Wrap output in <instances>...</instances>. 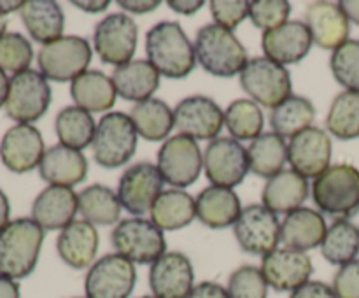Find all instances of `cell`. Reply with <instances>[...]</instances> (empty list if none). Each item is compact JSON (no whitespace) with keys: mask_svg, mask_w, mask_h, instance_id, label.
Returning a JSON list of instances; mask_svg holds the SVG:
<instances>
[{"mask_svg":"<svg viewBox=\"0 0 359 298\" xmlns=\"http://www.w3.org/2000/svg\"><path fill=\"white\" fill-rule=\"evenodd\" d=\"M146 55L167 79H184L196 67L195 46L177 21H160L147 32Z\"/></svg>","mask_w":359,"mask_h":298,"instance_id":"1","label":"cell"},{"mask_svg":"<svg viewBox=\"0 0 359 298\" xmlns=\"http://www.w3.org/2000/svg\"><path fill=\"white\" fill-rule=\"evenodd\" d=\"M44 230L32 217H18L0 231V276L18 280L35 270Z\"/></svg>","mask_w":359,"mask_h":298,"instance_id":"2","label":"cell"},{"mask_svg":"<svg viewBox=\"0 0 359 298\" xmlns=\"http://www.w3.org/2000/svg\"><path fill=\"white\" fill-rule=\"evenodd\" d=\"M196 62L210 76L230 79L248 65V51L233 32L216 23L205 25L196 34Z\"/></svg>","mask_w":359,"mask_h":298,"instance_id":"3","label":"cell"},{"mask_svg":"<svg viewBox=\"0 0 359 298\" xmlns=\"http://www.w3.org/2000/svg\"><path fill=\"white\" fill-rule=\"evenodd\" d=\"M312 198L319 210L337 219H349L359 212V168L351 163L332 165L314 179Z\"/></svg>","mask_w":359,"mask_h":298,"instance_id":"4","label":"cell"},{"mask_svg":"<svg viewBox=\"0 0 359 298\" xmlns=\"http://www.w3.org/2000/svg\"><path fill=\"white\" fill-rule=\"evenodd\" d=\"M139 142L135 125L125 112H107L98 121L95 133L93 158L100 167L118 168L133 158Z\"/></svg>","mask_w":359,"mask_h":298,"instance_id":"5","label":"cell"},{"mask_svg":"<svg viewBox=\"0 0 359 298\" xmlns=\"http://www.w3.org/2000/svg\"><path fill=\"white\" fill-rule=\"evenodd\" d=\"M91 56L93 51L86 39L79 35H63L41 48L37 55L39 72L48 81L72 83L86 72Z\"/></svg>","mask_w":359,"mask_h":298,"instance_id":"6","label":"cell"},{"mask_svg":"<svg viewBox=\"0 0 359 298\" xmlns=\"http://www.w3.org/2000/svg\"><path fill=\"white\" fill-rule=\"evenodd\" d=\"M111 242L118 255L139 265H153L167 252V238L163 230L144 217H128L119 221L112 230Z\"/></svg>","mask_w":359,"mask_h":298,"instance_id":"7","label":"cell"},{"mask_svg":"<svg viewBox=\"0 0 359 298\" xmlns=\"http://www.w3.org/2000/svg\"><path fill=\"white\" fill-rule=\"evenodd\" d=\"M241 86L256 104L269 109H276L293 95L290 70L266 56L249 60L241 72Z\"/></svg>","mask_w":359,"mask_h":298,"instance_id":"8","label":"cell"},{"mask_svg":"<svg viewBox=\"0 0 359 298\" xmlns=\"http://www.w3.org/2000/svg\"><path fill=\"white\" fill-rule=\"evenodd\" d=\"M51 86L39 70H25L11 77L6 114L18 125H32L48 112Z\"/></svg>","mask_w":359,"mask_h":298,"instance_id":"9","label":"cell"},{"mask_svg":"<svg viewBox=\"0 0 359 298\" xmlns=\"http://www.w3.org/2000/svg\"><path fill=\"white\" fill-rule=\"evenodd\" d=\"M158 170L165 182L184 189L195 184L203 168V154L198 142L188 135H172L158 151Z\"/></svg>","mask_w":359,"mask_h":298,"instance_id":"10","label":"cell"},{"mask_svg":"<svg viewBox=\"0 0 359 298\" xmlns=\"http://www.w3.org/2000/svg\"><path fill=\"white\" fill-rule=\"evenodd\" d=\"M139 42V27L125 13L105 16L95 27L93 46L98 58L107 65L118 67L132 62Z\"/></svg>","mask_w":359,"mask_h":298,"instance_id":"11","label":"cell"},{"mask_svg":"<svg viewBox=\"0 0 359 298\" xmlns=\"http://www.w3.org/2000/svg\"><path fill=\"white\" fill-rule=\"evenodd\" d=\"M135 284V263L114 252L102 256L90 266L84 279V293L86 298H130Z\"/></svg>","mask_w":359,"mask_h":298,"instance_id":"12","label":"cell"},{"mask_svg":"<svg viewBox=\"0 0 359 298\" xmlns=\"http://www.w3.org/2000/svg\"><path fill=\"white\" fill-rule=\"evenodd\" d=\"M233 233L242 251L255 256H266L279 248L280 223L277 214L263 203H252L242 209L233 224Z\"/></svg>","mask_w":359,"mask_h":298,"instance_id":"13","label":"cell"},{"mask_svg":"<svg viewBox=\"0 0 359 298\" xmlns=\"http://www.w3.org/2000/svg\"><path fill=\"white\" fill-rule=\"evenodd\" d=\"M203 170L212 186L233 189L249 172L248 147L231 137H217L205 147Z\"/></svg>","mask_w":359,"mask_h":298,"instance_id":"14","label":"cell"},{"mask_svg":"<svg viewBox=\"0 0 359 298\" xmlns=\"http://www.w3.org/2000/svg\"><path fill=\"white\" fill-rule=\"evenodd\" d=\"M163 177L156 165L140 161L132 165L121 175L118 184V198L121 207L133 216L140 217L151 212L154 200L163 191Z\"/></svg>","mask_w":359,"mask_h":298,"instance_id":"15","label":"cell"},{"mask_svg":"<svg viewBox=\"0 0 359 298\" xmlns=\"http://www.w3.org/2000/svg\"><path fill=\"white\" fill-rule=\"evenodd\" d=\"M175 128L195 140H216L224 126V112L212 98L186 97L174 109Z\"/></svg>","mask_w":359,"mask_h":298,"instance_id":"16","label":"cell"},{"mask_svg":"<svg viewBox=\"0 0 359 298\" xmlns=\"http://www.w3.org/2000/svg\"><path fill=\"white\" fill-rule=\"evenodd\" d=\"M287 161L305 179H318L332 167V137L318 126L304 130L287 144Z\"/></svg>","mask_w":359,"mask_h":298,"instance_id":"17","label":"cell"},{"mask_svg":"<svg viewBox=\"0 0 359 298\" xmlns=\"http://www.w3.org/2000/svg\"><path fill=\"white\" fill-rule=\"evenodd\" d=\"M262 272L272 290L280 293H293L311 280L314 265L307 252L291 248H277L263 256Z\"/></svg>","mask_w":359,"mask_h":298,"instance_id":"18","label":"cell"},{"mask_svg":"<svg viewBox=\"0 0 359 298\" xmlns=\"http://www.w3.org/2000/svg\"><path fill=\"white\" fill-rule=\"evenodd\" d=\"M149 287L154 298H188L195 287V269L184 252L167 251L151 265Z\"/></svg>","mask_w":359,"mask_h":298,"instance_id":"19","label":"cell"},{"mask_svg":"<svg viewBox=\"0 0 359 298\" xmlns=\"http://www.w3.org/2000/svg\"><path fill=\"white\" fill-rule=\"evenodd\" d=\"M46 147L41 132L34 125H14L2 137L0 158L14 174H25L39 167Z\"/></svg>","mask_w":359,"mask_h":298,"instance_id":"20","label":"cell"},{"mask_svg":"<svg viewBox=\"0 0 359 298\" xmlns=\"http://www.w3.org/2000/svg\"><path fill=\"white\" fill-rule=\"evenodd\" d=\"M312 35L304 21H287L273 30L263 32L262 49L265 56L280 65L300 63L311 53Z\"/></svg>","mask_w":359,"mask_h":298,"instance_id":"21","label":"cell"},{"mask_svg":"<svg viewBox=\"0 0 359 298\" xmlns=\"http://www.w3.org/2000/svg\"><path fill=\"white\" fill-rule=\"evenodd\" d=\"M305 25L316 46L335 51L349 41L351 21L339 2H312L305 11Z\"/></svg>","mask_w":359,"mask_h":298,"instance_id":"22","label":"cell"},{"mask_svg":"<svg viewBox=\"0 0 359 298\" xmlns=\"http://www.w3.org/2000/svg\"><path fill=\"white\" fill-rule=\"evenodd\" d=\"M79 212V195L65 186H48L32 203V219L42 230H63Z\"/></svg>","mask_w":359,"mask_h":298,"instance_id":"23","label":"cell"},{"mask_svg":"<svg viewBox=\"0 0 359 298\" xmlns=\"http://www.w3.org/2000/svg\"><path fill=\"white\" fill-rule=\"evenodd\" d=\"M326 219L319 210L311 207H300L293 212L286 214L280 223V242L284 248L297 249V251H311L321 248L326 237Z\"/></svg>","mask_w":359,"mask_h":298,"instance_id":"24","label":"cell"},{"mask_svg":"<svg viewBox=\"0 0 359 298\" xmlns=\"http://www.w3.org/2000/svg\"><path fill=\"white\" fill-rule=\"evenodd\" d=\"M98 237L97 226L84 219H76L63 228L62 233L56 241V251L63 263L76 270L88 269L95 263L98 252Z\"/></svg>","mask_w":359,"mask_h":298,"instance_id":"25","label":"cell"},{"mask_svg":"<svg viewBox=\"0 0 359 298\" xmlns=\"http://www.w3.org/2000/svg\"><path fill=\"white\" fill-rule=\"evenodd\" d=\"M39 174L49 186L74 188L88 175V160L83 151L72 149L63 144H56L46 149L39 165Z\"/></svg>","mask_w":359,"mask_h":298,"instance_id":"26","label":"cell"},{"mask_svg":"<svg viewBox=\"0 0 359 298\" xmlns=\"http://www.w3.org/2000/svg\"><path fill=\"white\" fill-rule=\"evenodd\" d=\"M311 186L305 177L291 168L266 179L262 191L263 205L276 214H290L300 209L309 198Z\"/></svg>","mask_w":359,"mask_h":298,"instance_id":"27","label":"cell"},{"mask_svg":"<svg viewBox=\"0 0 359 298\" xmlns=\"http://www.w3.org/2000/svg\"><path fill=\"white\" fill-rule=\"evenodd\" d=\"M195 202L200 223L214 230L233 226L242 214L241 198L230 188L209 186L198 193Z\"/></svg>","mask_w":359,"mask_h":298,"instance_id":"28","label":"cell"},{"mask_svg":"<svg viewBox=\"0 0 359 298\" xmlns=\"http://www.w3.org/2000/svg\"><path fill=\"white\" fill-rule=\"evenodd\" d=\"M112 83L121 98L128 102H146L160 88V72L147 60H132L112 72Z\"/></svg>","mask_w":359,"mask_h":298,"instance_id":"29","label":"cell"},{"mask_svg":"<svg viewBox=\"0 0 359 298\" xmlns=\"http://www.w3.org/2000/svg\"><path fill=\"white\" fill-rule=\"evenodd\" d=\"M21 21L34 41L42 46L63 37L65 14L58 2L53 0H28L20 9Z\"/></svg>","mask_w":359,"mask_h":298,"instance_id":"30","label":"cell"},{"mask_svg":"<svg viewBox=\"0 0 359 298\" xmlns=\"http://www.w3.org/2000/svg\"><path fill=\"white\" fill-rule=\"evenodd\" d=\"M195 217L196 202L184 189H163L151 207V221L163 231L186 228Z\"/></svg>","mask_w":359,"mask_h":298,"instance_id":"31","label":"cell"},{"mask_svg":"<svg viewBox=\"0 0 359 298\" xmlns=\"http://www.w3.org/2000/svg\"><path fill=\"white\" fill-rule=\"evenodd\" d=\"M70 95L77 107L93 114L109 111L116 104L118 91L112 77L105 76L100 70H86L70 83Z\"/></svg>","mask_w":359,"mask_h":298,"instance_id":"32","label":"cell"},{"mask_svg":"<svg viewBox=\"0 0 359 298\" xmlns=\"http://www.w3.org/2000/svg\"><path fill=\"white\" fill-rule=\"evenodd\" d=\"M128 116L135 125L137 133L149 142L167 140L172 130L175 128L174 111L160 98H149L135 104Z\"/></svg>","mask_w":359,"mask_h":298,"instance_id":"33","label":"cell"},{"mask_svg":"<svg viewBox=\"0 0 359 298\" xmlns=\"http://www.w3.org/2000/svg\"><path fill=\"white\" fill-rule=\"evenodd\" d=\"M249 170L259 177H273L284 170L287 161L286 139L273 132H263L248 147Z\"/></svg>","mask_w":359,"mask_h":298,"instance_id":"34","label":"cell"},{"mask_svg":"<svg viewBox=\"0 0 359 298\" xmlns=\"http://www.w3.org/2000/svg\"><path fill=\"white\" fill-rule=\"evenodd\" d=\"M121 202L109 186L91 184L79 193V214L91 224H118L121 221Z\"/></svg>","mask_w":359,"mask_h":298,"instance_id":"35","label":"cell"},{"mask_svg":"<svg viewBox=\"0 0 359 298\" xmlns=\"http://www.w3.org/2000/svg\"><path fill=\"white\" fill-rule=\"evenodd\" d=\"M316 119V107L309 98L300 95H291L290 98L272 109L270 125L273 133L283 139H293L304 130L311 128Z\"/></svg>","mask_w":359,"mask_h":298,"instance_id":"36","label":"cell"},{"mask_svg":"<svg viewBox=\"0 0 359 298\" xmlns=\"http://www.w3.org/2000/svg\"><path fill=\"white\" fill-rule=\"evenodd\" d=\"M55 130L60 144L83 151L93 144L97 123L88 111L77 105H69V107H63L56 116Z\"/></svg>","mask_w":359,"mask_h":298,"instance_id":"37","label":"cell"},{"mask_svg":"<svg viewBox=\"0 0 359 298\" xmlns=\"http://www.w3.org/2000/svg\"><path fill=\"white\" fill-rule=\"evenodd\" d=\"M321 255L332 265H346L359 255V226L351 219H335L321 244Z\"/></svg>","mask_w":359,"mask_h":298,"instance_id":"38","label":"cell"},{"mask_svg":"<svg viewBox=\"0 0 359 298\" xmlns=\"http://www.w3.org/2000/svg\"><path fill=\"white\" fill-rule=\"evenodd\" d=\"M224 126L235 140H255L263 133L265 118L262 107L251 98L233 100L224 111Z\"/></svg>","mask_w":359,"mask_h":298,"instance_id":"39","label":"cell"},{"mask_svg":"<svg viewBox=\"0 0 359 298\" xmlns=\"http://www.w3.org/2000/svg\"><path fill=\"white\" fill-rule=\"evenodd\" d=\"M326 128L339 140L359 139V93L342 91L333 98L326 116Z\"/></svg>","mask_w":359,"mask_h":298,"instance_id":"40","label":"cell"},{"mask_svg":"<svg viewBox=\"0 0 359 298\" xmlns=\"http://www.w3.org/2000/svg\"><path fill=\"white\" fill-rule=\"evenodd\" d=\"M330 69L346 91L359 93V39H349L332 53Z\"/></svg>","mask_w":359,"mask_h":298,"instance_id":"41","label":"cell"},{"mask_svg":"<svg viewBox=\"0 0 359 298\" xmlns=\"http://www.w3.org/2000/svg\"><path fill=\"white\" fill-rule=\"evenodd\" d=\"M34 60V49L27 37L21 34H6L0 37V69L14 76L25 72Z\"/></svg>","mask_w":359,"mask_h":298,"instance_id":"42","label":"cell"},{"mask_svg":"<svg viewBox=\"0 0 359 298\" xmlns=\"http://www.w3.org/2000/svg\"><path fill=\"white\" fill-rule=\"evenodd\" d=\"M269 283L262 269L255 265H242L228 279L230 298H269Z\"/></svg>","mask_w":359,"mask_h":298,"instance_id":"43","label":"cell"},{"mask_svg":"<svg viewBox=\"0 0 359 298\" xmlns=\"http://www.w3.org/2000/svg\"><path fill=\"white\" fill-rule=\"evenodd\" d=\"M291 4L286 0H255L249 2V18L256 28L273 30L290 21Z\"/></svg>","mask_w":359,"mask_h":298,"instance_id":"44","label":"cell"},{"mask_svg":"<svg viewBox=\"0 0 359 298\" xmlns=\"http://www.w3.org/2000/svg\"><path fill=\"white\" fill-rule=\"evenodd\" d=\"M210 14L214 23L233 32L249 16V2L245 0H212Z\"/></svg>","mask_w":359,"mask_h":298,"instance_id":"45","label":"cell"},{"mask_svg":"<svg viewBox=\"0 0 359 298\" xmlns=\"http://www.w3.org/2000/svg\"><path fill=\"white\" fill-rule=\"evenodd\" d=\"M332 287L337 298H359V258L337 270Z\"/></svg>","mask_w":359,"mask_h":298,"instance_id":"46","label":"cell"},{"mask_svg":"<svg viewBox=\"0 0 359 298\" xmlns=\"http://www.w3.org/2000/svg\"><path fill=\"white\" fill-rule=\"evenodd\" d=\"M290 298H337V294L330 284L321 280H309L304 286L294 290Z\"/></svg>","mask_w":359,"mask_h":298,"instance_id":"47","label":"cell"},{"mask_svg":"<svg viewBox=\"0 0 359 298\" xmlns=\"http://www.w3.org/2000/svg\"><path fill=\"white\" fill-rule=\"evenodd\" d=\"M188 298H230V294H228L226 287H223L221 284L203 280V283L195 284Z\"/></svg>","mask_w":359,"mask_h":298,"instance_id":"48","label":"cell"},{"mask_svg":"<svg viewBox=\"0 0 359 298\" xmlns=\"http://www.w3.org/2000/svg\"><path fill=\"white\" fill-rule=\"evenodd\" d=\"M160 0H119L118 6L121 9L128 11V13L146 14L156 11L160 7Z\"/></svg>","mask_w":359,"mask_h":298,"instance_id":"49","label":"cell"},{"mask_svg":"<svg viewBox=\"0 0 359 298\" xmlns=\"http://www.w3.org/2000/svg\"><path fill=\"white\" fill-rule=\"evenodd\" d=\"M168 7L182 16H193L203 7V0H168Z\"/></svg>","mask_w":359,"mask_h":298,"instance_id":"50","label":"cell"},{"mask_svg":"<svg viewBox=\"0 0 359 298\" xmlns=\"http://www.w3.org/2000/svg\"><path fill=\"white\" fill-rule=\"evenodd\" d=\"M0 298H21L20 284L6 276H0Z\"/></svg>","mask_w":359,"mask_h":298,"instance_id":"51","label":"cell"},{"mask_svg":"<svg viewBox=\"0 0 359 298\" xmlns=\"http://www.w3.org/2000/svg\"><path fill=\"white\" fill-rule=\"evenodd\" d=\"M72 4L76 7H79L81 11H86V13H91V14L104 13V11L111 6V2H109V0H91V2H88V0H83V2H79V0H74Z\"/></svg>","mask_w":359,"mask_h":298,"instance_id":"52","label":"cell"},{"mask_svg":"<svg viewBox=\"0 0 359 298\" xmlns=\"http://www.w3.org/2000/svg\"><path fill=\"white\" fill-rule=\"evenodd\" d=\"M342 11L346 13V16L349 18L351 23L358 25L359 27V0H342L339 2Z\"/></svg>","mask_w":359,"mask_h":298,"instance_id":"53","label":"cell"},{"mask_svg":"<svg viewBox=\"0 0 359 298\" xmlns=\"http://www.w3.org/2000/svg\"><path fill=\"white\" fill-rule=\"evenodd\" d=\"M9 214H11V205H9V198H7L6 193L0 189V231L11 223L9 221Z\"/></svg>","mask_w":359,"mask_h":298,"instance_id":"54","label":"cell"},{"mask_svg":"<svg viewBox=\"0 0 359 298\" xmlns=\"http://www.w3.org/2000/svg\"><path fill=\"white\" fill-rule=\"evenodd\" d=\"M9 84L11 79L7 77V74L0 69V109L6 107L7 95H9Z\"/></svg>","mask_w":359,"mask_h":298,"instance_id":"55","label":"cell"},{"mask_svg":"<svg viewBox=\"0 0 359 298\" xmlns=\"http://www.w3.org/2000/svg\"><path fill=\"white\" fill-rule=\"evenodd\" d=\"M25 2H0V16L6 18V14L13 13V11H20Z\"/></svg>","mask_w":359,"mask_h":298,"instance_id":"56","label":"cell"},{"mask_svg":"<svg viewBox=\"0 0 359 298\" xmlns=\"http://www.w3.org/2000/svg\"><path fill=\"white\" fill-rule=\"evenodd\" d=\"M7 34V20L4 16H0V37Z\"/></svg>","mask_w":359,"mask_h":298,"instance_id":"57","label":"cell"},{"mask_svg":"<svg viewBox=\"0 0 359 298\" xmlns=\"http://www.w3.org/2000/svg\"><path fill=\"white\" fill-rule=\"evenodd\" d=\"M140 298H154V297H153V294H151V297H140Z\"/></svg>","mask_w":359,"mask_h":298,"instance_id":"58","label":"cell"},{"mask_svg":"<svg viewBox=\"0 0 359 298\" xmlns=\"http://www.w3.org/2000/svg\"><path fill=\"white\" fill-rule=\"evenodd\" d=\"M76 298H81V297H76ZM84 298H86V297H84Z\"/></svg>","mask_w":359,"mask_h":298,"instance_id":"59","label":"cell"}]
</instances>
